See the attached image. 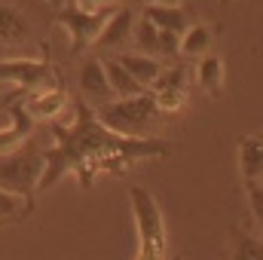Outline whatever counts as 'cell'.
I'll list each match as a JSON object with an SVG mask.
<instances>
[{"label":"cell","mask_w":263,"mask_h":260,"mask_svg":"<svg viewBox=\"0 0 263 260\" xmlns=\"http://www.w3.org/2000/svg\"><path fill=\"white\" fill-rule=\"evenodd\" d=\"M52 132H55V144L43 150L46 169L37 190H49L67 172H73L80 184L89 187L98 175H123L132 165L165 156L172 150V144L159 138L114 135L98 123L95 110L86 104H73V110L67 114V123L65 120L52 123Z\"/></svg>","instance_id":"6da1fadb"},{"label":"cell","mask_w":263,"mask_h":260,"mask_svg":"<svg viewBox=\"0 0 263 260\" xmlns=\"http://www.w3.org/2000/svg\"><path fill=\"white\" fill-rule=\"evenodd\" d=\"M98 123L114 135L123 138H153L156 123L162 120V110L153 98V92H141L135 98H114L110 104L95 110Z\"/></svg>","instance_id":"7a4b0ae2"},{"label":"cell","mask_w":263,"mask_h":260,"mask_svg":"<svg viewBox=\"0 0 263 260\" xmlns=\"http://www.w3.org/2000/svg\"><path fill=\"white\" fill-rule=\"evenodd\" d=\"M135 233H138V251L135 260H165V214L156 196L144 187L129 190Z\"/></svg>","instance_id":"3957f363"},{"label":"cell","mask_w":263,"mask_h":260,"mask_svg":"<svg viewBox=\"0 0 263 260\" xmlns=\"http://www.w3.org/2000/svg\"><path fill=\"white\" fill-rule=\"evenodd\" d=\"M43 169H46L43 150L34 141H25L18 150L0 156V187L34 202V193H37L40 178H43Z\"/></svg>","instance_id":"277c9868"},{"label":"cell","mask_w":263,"mask_h":260,"mask_svg":"<svg viewBox=\"0 0 263 260\" xmlns=\"http://www.w3.org/2000/svg\"><path fill=\"white\" fill-rule=\"evenodd\" d=\"M120 6H80L65 0L59 6V22L65 25L67 37H70V52H83L95 43V37L101 34V28L107 25V18L117 12Z\"/></svg>","instance_id":"5b68a950"},{"label":"cell","mask_w":263,"mask_h":260,"mask_svg":"<svg viewBox=\"0 0 263 260\" xmlns=\"http://www.w3.org/2000/svg\"><path fill=\"white\" fill-rule=\"evenodd\" d=\"M52 77V67L37 59H0V92H31Z\"/></svg>","instance_id":"8992f818"},{"label":"cell","mask_w":263,"mask_h":260,"mask_svg":"<svg viewBox=\"0 0 263 260\" xmlns=\"http://www.w3.org/2000/svg\"><path fill=\"white\" fill-rule=\"evenodd\" d=\"M22 107H25V114L34 123H59V120H65L67 114L73 110L70 98L62 89H55V86H40V89L25 92L22 95Z\"/></svg>","instance_id":"52a82bcc"},{"label":"cell","mask_w":263,"mask_h":260,"mask_svg":"<svg viewBox=\"0 0 263 260\" xmlns=\"http://www.w3.org/2000/svg\"><path fill=\"white\" fill-rule=\"evenodd\" d=\"M34 25L28 12L9 0H0V52H18L31 43Z\"/></svg>","instance_id":"ba28073f"},{"label":"cell","mask_w":263,"mask_h":260,"mask_svg":"<svg viewBox=\"0 0 263 260\" xmlns=\"http://www.w3.org/2000/svg\"><path fill=\"white\" fill-rule=\"evenodd\" d=\"M77 83H80V95H83L86 107L98 110V107L114 101V89H110V80H107V70H104L101 59H86L80 67Z\"/></svg>","instance_id":"9c48e42d"},{"label":"cell","mask_w":263,"mask_h":260,"mask_svg":"<svg viewBox=\"0 0 263 260\" xmlns=\"http://www.w3.org/2000/svg\"><path fill=\"white\" fill-rule=\"evenodd\" d=\"M132 34H135V12H132L129 6H120L107 18V25L101 28V34L95 37L92 46L95 49H123L132 40Z\"/></svg>","instance_id":"30bf717a"},{"label":"cell","mask_w":263,"mask_h":260,"mask_svg":"<svg viewBox=\"0 0 263 260\" xmlns=\"http://www.w3.org/2000/svg\"><path fill=\"white\" fill-rule=\"evenodd\" d=\"M141 15L150 25H156L159 31H168V34H178V37H184V31L190 28V15L181 6H144Z\"/></svg>","instance_id":"8fae6325"},{"label":"cell","mask_w":263,"mask_h":260,"mask_svg":"<svg viewBox=\"0 0 263 260\" xmlns=\"http://www.w3.org/2000/svg\"><path fill=\"white\" fill-rule=\"evenodd\" d=\"M239 169L245 181H263V138L245 135L239 141Z\"/></svg>","instance_id":"7c38bea8"},{"label":"cell","mask_w":263,"mask_h":260,"mask_svg":"<svg viewBox=\"0 0 263 260\" xmlns=\"http://www.w3.org/2000/svg\"><path fill=\"white\" fill-rule=\"evenodd\" d=\"M117 62L126 67L144 89H150L156 83V77L162 73V67H165L159 59H150V55H141V52H123V55H117Z\"/></svg>","instance_id":"4fadbf2b"},{"label":"cell","mask_w":263,"mask_h":260,"mask_svg":"<svg viewBox=\"0 0 263 260\" xmlns=\"http://www.w3.org/2000/svg\"><path fill=\"white\" fill-rule=\"evenodd\" d=\"M104 70H107V80H110L114 98H135V95H141V92H150V89H144V86H141V83L129 73V70L117 62V59L104 62Z\"/></svg>","instance_id":"5bb4252c"},{"label":"cell","mask_w":263,"mask_h":260,"mask_svg":"<svg viewBox=\"0 0 263 260\" xmlns=\"http://www.w3.org/2000/svg\"><path fill=\"white\" fill-rule=\"evenodd\" d=\"M230 260H263V236L230 230Z\"/></svg>","instance_id":"9a60e30c"},{"label":"cell","mask_w":263,"mask_h":260,"mask_svg":"<svg viewBox=\"0 0 263 260\" xmlns=\"http://www.w3.org/2000/svg\"><path fill=\"white\" fill-rule=\"evenodd\" d=\"M196 83L208 95H220L223 89V59L220 55H202L196 65Z\"/></svg>","instance_id":"2e32d148"},{"label":"cell","mask_w":263,"mask_h":260,"mask_svg":"<svg viewBox=\"0 0 263 260\" xmlns=\"http://www.w3.org/2000/svg\"><path fill=\"white\" fill-rule=\"evenodd\" d=\"M208 49H211V28L208 25H190L181 37V55H187V59L199 55L202 59V55H208Z\"/></svg>","instance_id":"e0dca14e"},{"label":"cell","mask_w":263,"mask_h":260,"mask_svg":"<svg viewBox=\"0 0 263 260\" xmlns=\"http://www.w3.org/2000/svg\"><path fill=\"white\" fill-rule=\"evenodd\" d=\"M31 199H22V196L9 193V190H3L0 187V224L6 227V224H15L18 217H25L28 211H31Z\"/></svg>","instance_id":"ac0fdd59"},{"label":"cell","mask_w":263,"mask_h":260,"mask_svg":"<svg viewBox=\"0 0 263 260\" xmlns=\"http://www.w3.org/2000/svg\"><path fill=\"white\" fill-rule=\"evenodd\" d=\"M150 92H187V67L184 65L162 67V73L156 77Z\"/></svg>","instance_id":"d6986e66"},{"label":"cell","mask_w":263,"mask_h":260,"mask_svg":"<svg viewBox=\"0 0 263 260\" xmlns=\"http://www.w3.org/2000/svg\"><path fill=\"white\" fill-rule=\"evenodd\" d=\"M245 193H248V205L254 211V220L263 230V184L260 181H245Z\"/></svg>","instance_id":"ffe728a7"},{"label":"cell","mask_w":263,"mask_h":260,"mask_svg":"<svg viewBox=\"0 0 263 260\" xmlns=\"http://www.w3.org/2000/svg\"><path fill=\"white\" fill-rule=\"evenodd\" d=\"M70 3H80V6H120L123 0H70Z\"/></svg>","instance_id":"44dd1931"},{"label":"cell","mask_w":263,"mask_h":260,"mask_svg":"<svg viewBox=\"0 0 263 260\" xmlns=\"http://www.w3.org/2000/svg\"><path fill=\"white\" fill-rule=\"evenodd\" d=\"M144 6H178V0H144Z\"/></svg>","instance_id":"7402d4cb"},{"label":"cell","mask_w":263,"mask_h":260,"mask_svg":"<svg viewBox=\"0 0 263 260\" xmlns=\"http://www.w3.org/2000/svg\"><path fill=\"white\" fill-rule=\"evenodd\" d=\"M18 95H22V92H18ZM18 95H15V92H0V107H3V104H9V101H12V98H18Z\"/></svg>","instance_id":"603a6c76"},{"label":"cell","mask_w":263,"mask_h":260,"mask_svg":"<svg viewBox=\"0 0 263 260\" xmlns=\"http://www.w3.org/2000/svg\"><path fill=\"white\" fill-rule=\"evenodd\" d=\"M46 3H52V6H62V3H65V0H46Z\"/></svg>","instance_id":"cb8c5ba5"},{"label":"cell","mask_w":263,"mask_h":260,"mask_svg":"<svg viewBox=\"0 0 263 260\" xmlns=\"http://www.w3.org/2000/svg\"><path fill=\"white\" fill-rule=\"evenodd\" d=\"M172 260H184V257H172Z\"/></svg>","instance_id":"d4e9b609"},{"label":"cell","mask_w":263,"mask_h":260,"mask_svg":"<svg viewBox=\"0 0 263 260\" xmlns=\"http://www.w3.org/2000/svg\"><path fill=\"white\" fill-rule=\"evenodd\" d=\"M260 138H263V132H260Z\"/></svg>","instance_id":"484cf974"},{"label":"cell","mask_w":263,"mask_h":260,"mask_svg":"<svg viewBox=\"0 0 263 260\" xmlns=\"http://www.w3.org/2000/svg\"><path fill=\"white\" fill-rule=\"evenodd\" d=\"M0 227H3V224H0Z\"/></svg>","instance_id":"4316f807"},{"label":"cell","mask_w":263,"mask_h":260,"mask_svg":"<svg viewBox=\"0 0 263 260\" xmlns=\"http://www.w3.org/2000/svg\"><path fill=\"white\" fill-rule=\"evenodd\" d=\"M260 184H263V181H260Z\"/></svg>","instance_id":"83f0119b"}]
</instances>
